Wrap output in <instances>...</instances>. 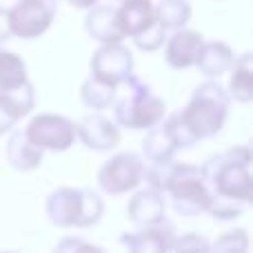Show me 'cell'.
Returning a JSON list of instances; mask_svg holds the SVG:
<instances>
[{"label": "cell", "instance_id": "cell-14", "mask_svg": "<svg viewBox=\"0 0 253 253\" xmlns=\"http://www.w3.org/2000/svg\"><path fill=\"white\" fill-rule=\"evenodd\" d=\"M202 34L191 29H182L175 31L173 36L169 38L165 49V58L173 69H187V67H193L198 60V53L202 49Z\"/></svg>", "mask_w": 253, "mask_h": 253}, {"label": "cell", "instance_id": "cell-25", "mask_svg": "<svg viewBox=\"0 0 253 253\" xmlns=\"http://www.w3.org/2000/svg\"><path fill=\"white\" fill-rule=\"evenodd\" d=\"M247 202L242 200H233V198H220V196H211L209 209L207 213L213 215V220H220V222H227V220H236L245 213Z\"/></svg>", "mask_w": 253, "mask_h": 253}, {"label": "cell", "instance_id": "cell-27", "mask_svg": "<svg viewBox=\"0 0 253 253\" xmlns=\"http://www.w3.org/2000/svg\"><path fill=\"white\" fill-rule=\"evenodd\" d=\"M187 249H209V242H207L200 233H187V236H182V238L175 236L173 251H187Z\"/></svg>", "mask_w": 253, "mask_h": 253}, {"label": "cell", "instance_id": "cell-13", "mask_svg": "<svg viewBox=\"0 0 253 253\" xmlns=\"http://www.w3.org/2000/svg\"><path fill=\"white\" fill-rule=\"evenodd\" d=\"M36 105L34 87L29 80L13 89H0V133L11 131L13 125L27 116Z\"/></svg>", "mask_w": 253, "mask_h": 253}, {"label": "cell", "instance_id": "cell-19", "mask_svg": "<svg viewBox=\"0 0 253 253\" xmlns=\"http://www.w3.org/2000/svg\"><path fill=\"white\" fill-rule=\"evenodd\" d=\"M231 69V98L238 102H251L253 98V56L251 53H242Z\"/></svg>", "mask_w": 253, "mask_h": 253}, {"label": "cell", "instance_id": "cell-17", "mask_svg": "<svg viewBox=\"0 0 253 253\" xmlns=\"http://www.w3.org/2000/svg\"><path fill=\"white\" fill-rule=\"evenodd\" d=\"M233 65V51L227 42L220 40H211V42H202V49L198 53L196 67L209 78H218V76L227 74Z\"/></svg>", "mask_w": 253, "mask_h": 253}, {"label": "cell", "instance_id": "cell-2", "mask_svg": "<svg viewBox=\"0 0 253 253\" xmlns=\"http://www.w3.org/2000/svg\"><path fill=\"white\" fill-rule=\"evenodd\" d=\"M229 116V93L215 80L198 84L191 100L178 114L184 129L200 142L205 138H213L222 131Z\"/></svg>", "mask_w": 253, "mask_h": 253}, {"label": "cell", "instance_id": "cell-4", "mask_svg": "<svg viewBox=\"0 0 253 253\" xmlns=\"http://www.w3.org/2000/svg\"><path fill=\"white\" fill-rule=\"evenodd\" d=\"M126 96L123 100L116 102L114 107V116H116V123L125 129H151L153 125H158L162 118H165V111L167 105L165 100L156 96L151 91L149 84H144L138 76L131 74L126 78Z\"/></svg>", "mask_w": 253, "mask_h": 253}, {"label": "cell", "instance_id": "cell-29", "mask_svg": "<svg viewBox=\"0 0 253 253\" xmlns=\"http://www.w3.org/2000/svg\"><path fill=\"white\" fill-rule=\"evenodd\" d=\"M11 25H9V9L0 7V42H7L11 38Z\"/></svg>", "mask_w": 253, "mask_h": 253}, {"label": "cell", "instance_id": "cell-9", "mask_svg": "<svg viewBox=\"0 0 253 253\" xmlns=\"http://www.w3.org/2000/svg\"><path fill=\"white\" fill-rule=\"evenodd\" d=\"M25 133L42 151L44 149H49V151H67L76 140L74 123L69 118H65V116H56V114L36 116L25 129Z\"/></svg>", "mask_w": 253, "mask_h": 253}, {"label": "cell", "instance_id": "cell-6", "mask_svg": "<svg viewBox=\"0 0 253 253\" xmlns=\"http://www.w3.org/2000/svg\"><path fill=\"white\" fill-rule=\"evenodd\" d=\"M116 18L123 36L133 38V44L142 51H156L165 44L167 29L158 22L151 0H123Z\"/></svg>", "mask_w": 253, "mask_h": 253}, {"label": "cell", "instance_id": "cell-18", "mask_svg": "<svg viewBox=\"0 0 253 253\" xmlns=\"http://www.w3.org/2000/svg\"><path fill=\"white\" fill-rule=\"evenodd\" d=\"M7 160L13 169L31 171L42 162V149L36 147L25 131H13L7 142Z\"/></svg>", "mask_w": 253, "mask_h": 253}, {"label": "cell", "instance_id": "cell-1", "mask_svg": "<svg viewBox=\"0 0 253 253\" xmlns=\"http://www.w3.org/2000/svg\"><path fill=\"white\" fill-rule=\"evenodd\" d=\"M205 182L211 196L233 198L249 205L251 202V149L249 147H231L222 153L207 158L200 167Z\"/></svg>", "mask_w": 253, "mask_h": 253}, {"label": "cell", "instance_id": "cell-23", "mask_svg": "<svg viewBox=\"0 0 253 253\" xmlns=\"http://www.w3.org/2000/svg\"><path fill=\"white\" fill-rule=\"evenodd\" d=\"M27 80V65L18 53L0 47V89H13Z\"/></svg>", "mask_w": 253, "mask_h": 253}, {"label": "cell", "instance_id": "cell-8", "mask_svg": "<svg viewBox=\"0 0 253 253\" xmlns=\"http://www.w3.org/2000/svg\"><path fill=\"white\" fill-rule=\"evenodd\" d=\"M142 158L138 153L125 151L109 158L102 165L100 173H98V182H100L102 191H107L109 196H120V193L131 191L142 182Z\"/></svg>", "mask_w": 253, "mask_h": 253}, {"label": "cell", "instance_id": "cell-12", "mask_svg": "<svg viewBox=\"0 0 253 253\" xmlns=\"http://www.w3.org/2000/svg\"><path fill=\"white\" fill-rule=\"evenodd\" d=\"M76 135L84 142V147L93 151H109L120 142V131L111 120L100 114H89L74 125Z\"/></svg>", "mask_w": 253, "mask_h": 253}, {"label": "cell", "instance_id": "cell-24", "mask_svg": "<svg viewBox=\"0 0 253 253\" xmlns=\"http://www.w3.org/2000/svg\"><path fill=\"white\" fill-rule=\"evenodd\" d=\"M173 167H175L173 158H169V160H149V165H144L142 169V180H147L149 187L165 191L167 182H169L171 173H173Z\"/></svg>", "mask_w": 253, "mask_h": 253}, {"label": "cell", "instance_id": "cell-15", "mask_svg": "<svg viewBox=\"0 0 253 253\" xmlns=\"http://www.w3.org/2000/svg\"><path fill=\"white\" fill-rule=\"evenodd\" d=\"M84 27H87V34L102 44L125 40L118 27V18H116V7H111V4H93L91 11L84 18Z\"/></svg>", "mask_w": 253, "mask_h": 253}, {"label": "cell", "instance_id": "cell-16", "mask_svg": "<svg viewBox=\"0 0 253 253\" xmlns=\"http://www.w3.org/2000/svg\"><path fill=\"white\" fill-rule=\"evenodd\" d=\"M165 198H162V191L149 187L144 191H138L133 198H131L129 207H126V215H129L131 222L140 224H156L165 218Z\"/></svg>", "mask_w": 253, "mask_h": 253}, {"label": "cell", "instance_id": "cell-5", "mask_svg": "<svg viewBox=\"0 0 253 253\" xmlns=\"http://www.w3.org/2000/svg\"><path fill=\"white\" fill-rule=\"evenodd\" d=\"M165 193H169L175 213L184 218H196L200 213H207L211 202V193L200 167L189 165V162H175Z\"/></svg>", "mask_w": 253, "mask_h": 253}, {"label": "cell", "instance_id": "cell-20", "mask_svg": "<svg viewBox=\"0 0 253 253\" xmlns=\"http://www.w3.org/2000/svg\"><path fill=\"white\" fill-rule=\"evenodd\" d=\"M175 151H178V147H175L165 123L153 125L147 138L142 140V153L147 160H169V158H173Z\"/></svg>", "mask_w": 253, "mask_h": 253}, {"label": "cell", "instance_id": "cell-11", "mask_svg": "<svg viewBox=\"0 0 253 253\" xmlns=\"http://www.w3.org/2000/svg\"><path fill=\"white\" fill-rule=\"evenodd\" d=\"M175 236H178L175 227L169 220L162 218L156 224H144L135 233H123L120 245L126 247L129 251H138V253H162V251H173Z\"/></svg>", "mask_w": 253, "mask_h": 253}, {"label": "cell", "instance_id": "cell-10", "mask_svg": "<svg viewBox=\"0 0 253 253\" xmlns=\"http://www.w3.org/2000/svg\"><path fill=\"white\" fill-rule=\"evenodd\" d=\"M133 74V56L120 42L102 44L91 58V76L114 84L116 89Z\"/></svg>", "mask_w": 253, "mask_h": 253}, {"label": "cell", "instance_id": "cell-7", "mask_svg": "<svg viewBox=\"0 0 253 253\" xmlns=\"http://www.w3.org/2000/svg\"><path fill=\"white\" fill-rule=\"evenodd\" d=\"M58 11V0H18L9 9L11 34L22 40H34L51 27Z\"/></svg>", "mask_w": 253, "mask_h": 253}, {"label": "cell", "instance_id": "cell-30", "mask_svg": "<svg viewBox=\"0 0 253 253\" xmlns=\"http://www.w3.org/2000/svg\"><path fill=\"white\" fill-rule=\"evenodd\" d=\"M67 2L74 4V7H78V9H89V7H93L98 0H67Z\"/></svg>", "mask_w": 253, "mask_h": 253}, {"label": "cell", "instance_id": "cell-26", "mask_svg": "<svg viewBox=\"0 0 253 253\" xmlns=\"http://www.w3.org/2000/svg\"><path fill=\"white\" fill-rule=\"evenodd\" d=\"M209 249L213 251H247L249 249V236H247L245 229H233V231H227L209 245Z\"/></svg>", "mask_w": 253, "mask_h": 253}, {"label": "cell", "instance_id": "cell-22", "mask_svg": "<svg viewBox=\"0 0 253 253\" xmlns=\"http://www.w3.org/2000/svg\"><path fill=\"white\" fill-rule=\"evenodd\" d=\"M153 11L165 29H180L191 18V4L189 0H160Z\"/></svg>", "mask_w": 253, "mask_h": 253}, {"label": "cell", "instance_id": "cell-21", "mask_svg": "<svg viewBox=\"0 0 253 253\" xmlns=\"http://www.w3.org/2000/svg\"><path fill=\"white\" fill-rule=\"evenodd\" d=\"M80 98H83V102L89 109L100 111V109L111 107V102L116 98V87L105 83V80L96 78V76H89L83 83V87H80Z\"/></svg>", "mask_w": 253, "mask_h": 253}, {"label": "cell", "instance_id": "cell-3", "mask_svg": "<svg viewBox=\"0 0 253 253\" xmlns=\"http://www.w3.org/2000/svg\"><path fill=\"white\" fill-rule=\"evenodd\" d=\"M44 211L53 227L87 229L98 224V220L102 218V200L91 189L62 187L47 198Z\"/></svg>", "mask_w": 253, "mask_h": 253}, {"label": "cell", "instance_id": "cell-28", "mask_svg": "<svg viewBox=\"0 0 253 253\" xmlns=\"http://www.w3.org/2000/svg\"><path fill=\"white\" fill-rule=\"evenodd\" d=\"M58 251H102L100 247L96 245H89V242H80V240H74V238H65L60 245L56 247Z\"/></svg>", "mask_w": 253, "mask_h": 253}]
</instances>
